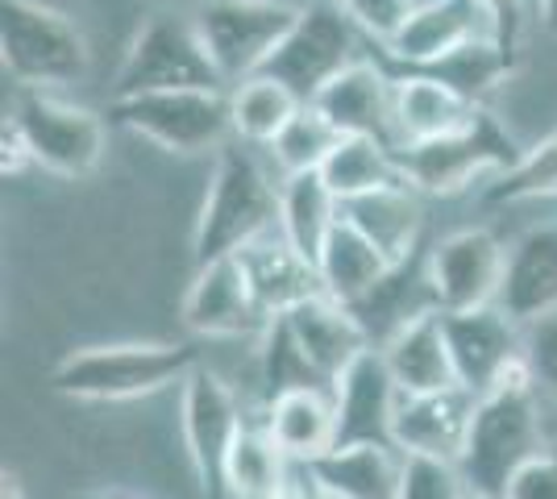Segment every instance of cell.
Returning <instances> with one entry per match:
<instances>
[{"label": "cell", "instance_id": "21", "mask_svg": "<svg viewBox=\"0 0 557 499\" xmlns=\"http://www.w3.org/2000/svg\"><path fill=\"white\" fill-rule=\"evenodd\" d=\"M287 325H292V337L304 350V358L317 366V375L325 383H333L349 362L358 354H367L371 341V325L349 309V304H337L333 296H312L304 300L300 309L287 312Z\"/></svg>", "mask_w": 557, "mask_h": 499}, {"label": "cell", "instance_id": "41", "mask_svg": "<svg viewBox=\"0 0 557 499\" xmlns=\"http://www.w3.org/2000/svg\"><path fill=\"white\" fill-rule=\"evenodd\" d=\"M536 22L549 38H557V0H536Z\"/></svg>", "mask_w": 557, "mask_h": 499}, {"label": "cell", "instance_id": "46", "mask_svg": "<svg viewBox=\"0 0 557 499\" xmlns=\"http://www.w3.org/2000/svg\"><path fill=\"white\" fill-rule=\"evenodd\" d=\"M296 4H308V0H296Z\"/></svg>", "mask_w": 557, "mask_h": 499}, {"label": "cell", "instance_id": "23", "mask_svg": "<svg viewBox=\"0 0 557 499\" xmlns=\"http://www.w3.org/2000/svg\"><path fill=\"white\" fill-rule=\"evenodd\" d=\"M237 262H242V271H246V279L255 287L258 304L267 309V316H287L292 309H300L304 300L325 296L317 262L304 259L283 234H267V238L250 241L237 254Z\"/></svg>", "mask_w": 557, "mask_h": 499}, {"label": "cell", "instance_id": "2", "mask_svg": "<svg viewBox=\"0 0 557 499\" xmlns=\"http://www.w3.org/2000/svg\"><path fill=\"white\" fill-rule=\"evenodd\" d=\"M278 225V184L246 146H225L212 163L209 188L200 200V216L191 229V262L233 259L250 241L275 234Z\"/></svg>", "mask_w": 557, "mask_h": 499}, {"label": "cell", "instance_id": "30", "mask_svg": "<svg viewBox=\"0 0 557 499\" xmlns=\"http://www.w3.org/2000/svg\"><path fill=\"white\" fill-rule=\"evenodd\" d=\"M329 191L346 204L354 196H367V191L392 188V184H404L399 175V163H395V150L379 138H342L333 146V154L321 166Z\"/></svg>", "mask_w": 557, "mask_h": 499}, {"label": "cell", "instance_id": "22", "mask_svg": "<svg viewBox=\"0 0 557 499\" xmlns=\"http://www.w3.org/2000/svg\"><path fill=\"white\" fill-rule=\"evenodd\" d=\"M404 453L387 441L337 446L325 458L308 462L312 491L321 499H395Z\"/></svg>", "mask_w": 557, "mask_h": 499}, {"label": "cell", "instance_id": "16", "mask_svg": "<svg viewBox=\"0 0 557 499\" xmlns=\"http://www.w3.org/2000/svg\"><path fill=\"white\" fill-rule=\"evenodd\" d=\"M483 34H491V22L479 9V0H420L404 29L379 50L387 54V63L404 72H424Z\"/></svg>", "mask_w": 557, "mask_h": 499}, {"label": "cell", "instance_id": "6", "mask_svg": "<svg viewBox=\"0 0 557 499\" xmlns=\"http://www.w3.org/2000/svg\"><path fill=\"white\" fill-rule=\"evenodd\" d=\"M520 146L511 142V134L487 113V104L474 113L470 125L429 138V142H408L395 150V163L404 184L420 196H458L479 175H504L520 163Z\"/></svg>", "mask_w": 557, "mask_h": 499}, {"label": "cell", "instance_id": "13", "mask_svg": "<svg viewBox=\"0 0 557 499\" xmlns=\"http://www.w3.org/2000/svg\"><path fill=\"white\" fill-rule=\"evenodd\" d=\"M180 316H184L187 333L212 337V341H258L275 321L258 304L237 254L196 266L191 287L184 291V304H180Z\"/></svg>", "mask_w": 557, "mask_h": 499}, {"label": "cell", "instance_id": "27", "mask_svg": "<svg viewBox=\"0 0 557 499\" xmlns=\"http://www.w3.org/2000/svg\"><path fill=\"white\" fill-rule=\"evenodd\" d=\"M342 216L354 229H362L383 250V259L392 262V266H404V262L412 259V250H417L420 225H424V204H420V191H412L408 184H392V188H379L346 200Z\"/></svg>", "mask_w": 557, "mask_h": 499}, {"label": "cell", "instance_id": "37", "mask_svg": "<svg viewBox=\"0 0 557 499\" xmlns=\"http://www.w3.org/2000/svg\"><path fill=\"white\" fill-rule=\"evenodd\" d=\"M524 358L533 366L536 387L557 400V312L541 316L524 329Z\"/></svg>", "mask_w": 557, "mask_h": 499}, {"label": "cell", "instance_id": "14", "mask_svg": "<svg viewBox=\"0 0 557 499\" xmlns=\"http://www.w3.org/2000/svg\"><path fill=\"white\" fill-rule=\"evenodd\" d=\"M333 408H337V446H358V441H387L392 446L395 408L404 400L399 383L383 350H367L349 362L337 379L329 383Z\"/></svg>", "mask_w": 557, "mask_h": 499}, {"label": "cell", "instance_id": "32", "mask_svg": "<svg viewBox=\"0 0 557 499\" xmlns=\"http://www.w3.org/2000/svg\"><path fill=\"white\" fill-rule=\"evenodd\" d=\"M337 142H342V134L329 125L325 113H321L317 104H300V113L283 125V134H278L267 150H271V159H275L278 175L287 179V175L321 171Z\"/></svg>", "mask_w": 557, "mask_h": 499}, {"label": "cell", "instance_id": "43", "mask_svg": "<svg viewBox=\"0 0 557 499\" xmlns=\"http://www.w3.org/2000/svg\"><path fill=\"white\" fill-rule=\"evenodd\" d=\"M278 499H321V496H304V491H292V487H287V491H283Z\"/></svg>", "mask_w": 557, "mask_h": 499}, {"label": "cell", "instance_id": "40", "mask_svg": "<svg viewBox=\"0 0 557 499\" xmlns=\"http://www.w3.org/2000/svg\"><path fill=\"white\" fill-rule=\"evenodd\" d=\"M29 166H34L29 146H25V138L17 134V125L4 121V129H0V171H4V179L22 175V171H29Z\"/></svg>", "mask_w": 557, "mask_h": 499}, {"label": "cell", "instance_id": "38", "mask_svg": "<svg viewBox=\"0 0 557 499\" xmlns=\"http://www.w3.org/2000/svg\"><path fill=\"white\" fill-rule=\"evenodd\" d=\"M504 499H557V453L541 450L511 475Z\"/></svg>", "mask_w": 557, "mask_h": 499}, {"label": "cell", "instance_id": "10", "mask_svg": "<svg viewBox=\"0 0 557 499\" xmlns=\"http://www.w3.org/2000/svg\"><path fill=\"white\" fill-rule=\"evenodd\" d=\"M354 50H358V25L349 22L346 9L337 0H308L300 9V22L292 25V34L278 42L258 75L287 84L308 104L333 75L346 72L358 59Z\"/></svg>", "mask_w": 557, "mask_h": 499}, {"label": "cell", "instance_id": "25", "mask_svg": "<svg viewBox=\"0 0 557 499\" xmlns=\"http://www.w3.org/2000/svg\"><path fill=\"white\" fill-rule=\"evenodd\" d=\"M483 104H470L449 84L433 79L424 72L395 75V150L408 142H429L445 138L474 121Z\"/></svg>", "mask_w": 557, "mask_h": 499}, {"label": "cell", "instance_id": "26", "mask_svg": "<svg viewBox=\"0 0 557 499\" xmlns=\"http://www.w3.org/2000/svg\"><path fill=\"white\" fill-rule=\"evenodd\" d=\"M317 271H321L325 296H333L337 304H349V309H362L374 291L387 284L395 266L383 259V250L362 229H354L342 216L317 259Z\"/></svg>", "mask_w": 557, "mask_h": 499}, {"label": "cell", "instance_id": "15", "mask_svg": "<svg viewBox=\"0 0 557 499\" xmlns=\"http://www.w3.org/2000/svg\"><path fill=\"white\" fill-rule=\"evenodd\" d=\"M308 104H317L342 138H379L395 150V79L371 59H354Z\"/></svg>", "mask_w": 557, "mask_h": 499}, {"label": "cell", "instance_id": "11", "mask_svg": "<svg viewBox=\"0 0 557 499\" xmlns=\"http://www.w3.org/2000/svg\"><path fill=\"white\" fill-rule=\"evenodd\" d=\"M180 428H184L187 462L196 471V483L205 499H230L225 487V466H230L233 441L242 437V404L233 387L216 371L196 366L180 383Z\"/></svg>", "mask_w": 557, "mask_h": 499}, {"label": "cell", "instance_id": "12", "mask_svg": "<svg viewBox=\"0 0 557 499\" xmlns=\"http://www.w3.org/2000/svg\"><path fill=\"white\" fill-rule=\"evenodd\" d=\"M508 246L483 225L445 234L424 259V291L437 312L483 309L499 300Z\"/></svg>", "mask_w": 557, "mask_h": 499}, {"label": "cell", "instance_id": "42", "mask_svg": "<svg viewBox=\"0 0 557 499\" xmlns=\"http://www.w3.org/2000/svg\"><path fill=\"white\" fill-rule=\"evenodd\" d=\"M0 499H25L22 478H17V475H9V471H4V478H0Z\"/></svg>", "mask_w": 557, "mask_h": 499}, {"label": "cell", "instance_id": "45", "mask_svg": "<svg viewBox=\"0 0 557 499\" xmlns=\"http://www.w3.org/2000/svg\"><path fill=\"white\" fill-rule=\"evenodd\" d=\"M470 499H491V496H470Z\"/></svg>", "mask_w": 557, "mask_h": 499}, {"label": "cell", "instance_id": "28", "mask_svg": "<svg viewBox=\"0 0 557 499\" xmlns=\"http://www.w3.org/2000/svg\"><path fill=\"white\" fill-rule=\"evenodd\" d=\"M337 221H342V200L329 191L321 171L278 179V234L308 262L321 259Z\"/></svg>", "mask_w": 557, "mask_h": 499}, {"label": "cell", "instance_id": "31", "mask_svg": "<svg viewBox=\"0 0 557 499\" xmlns=\"http://www.w3.org/2000/svg\"><path fill=\"white\" fill-rule=\"evenodd\" d=\"M287 453L271 441L262 425H246L233 441L230 466H225V487L230 499H278L287 491Z\"/></svg>", "mask_w": 557, "mask_h": 499}, {"label": "cell", "instance_id": "20", "mask_svg": "<svg viewBox=\"0 0 557 499\" xmlns=\"http://www.w3.org/2000/svg\"><path fill=\"white\" fill-rule=\"evenodd\" d=\"M499 309L520 329L557 312V225H533L508 246Z\"/></svg>", "mask_w": 557, "mask_h": 499}, {"label": "cell", "instance_id": "44", "mask_svg": "<svg viewBox=\"0 0 557 499\" xmlns=\"http://www.w3.org/2000/svg\"><path fill=\"white\" fill-rule=\"evenodd\" d=\"M109 499H134V496H109Z\"/></svg>", "mask_w": 557, "mask_h": 499}, {"label": "cell", "instance_id": "3", "mask_svg": "<svg viewBox=\"0 0 557 499\" xmlns=\"http://www.w3.org/2000/svg\"><path fill=\"white\" fill-rule=\"evenodd\" d=\"M196 366H200V354L187 341L84 346V350H71L50 371V387L79 404H125V400H146L184 383Z\"/></svg>", "mask_w": 557, "mask_h": 499}, {"label": "cell", "instance_id": "19", "mask_svg": "<svg viewBox=\"0 0 557 499\" xmlns=\"http://www.w3.org/2000/svg\"><path fill=\"white\" fill-rule=\"evenodd\" d=\"M379 350L387 358V366H392V375L404 396H433V391L462 387L458 366H454V350H449V337H445V321L437 309H420L408 321H399L383 337Z\"/></svg>", "mask_w": 557, "mask_h": 499}, {"label": "cell", "instance_id": "1", "mask_svg": "<svg viewBox=\"0 0 557 499\" xmlns=\"http://www.w3.org/2000/svg\"><path fill=\"white\" fill-rule=\"evenodd\" d=\"M545 450V421H541V387L533 379L529 358H511L474 404L470 437L458 458L474 496L504 499L511 475Z\"/></svg>", "mask_w": 557, "mask_h": 499}, {"label": "cell", "instance_id": "33", "mask_svg": "<svg viewBox=\"0 0 557 499\" xmlns=\"http://www.w3.org/2000/svg\"><path fill=\"white\" fill-rule=\"evenodd\" d=\"M258 358H262V387H267V400H275L283 391H292V387H329L321 375H317V366L304 358V350L296 346V337H292V325H287V316H275L271 321V329L258 337Z\"/></svg>", "mask_w": 557, "mask_h": 499}, {"label": "cell", "instance_id": "47", "mask_svg": "<svg viewBox=\"0 0 557 499\" xmlns=\"http://www.w3.org/2000/svg\"><path fill=\"white\" fill-rule=\"evenodd\" d=\"M337 4H342V0H337Z\"/></svg>", "mask_w": 557, "mask_h": 499}, {"label": "cell", "instance_id": "36", "mask_svg": "<svg viewBox=\"0 0 557 499\" xmlns=\"http://www.w3.org/2000/svg\"><path fill=\"white\" fill-rule=\"evenodd\" d=\"M420 0H342V9L349 13V22L358 25L374 47H387L395 34L404 29V22L412 17Z\"/></svg>", "mask_w": 557, "mask_h": 499}, {"label": "cell", "instance_id": "8", "mask_svg": "<svg viewBox=\"0 0 557 499\" xmlns=\"http://www.w3.org/2000/svg\"><path fill=\"white\" fill-rule=\"evenodd\" d=\"M9 121L29 146L34 166H42L47 175L88 179L104 163V150H109L104 117L75 100L54 96L50 88H22Z\"/></svg>", "mask_w": 557, "mask_h": 499}, {"label": "cell", "instance_id": "7", "mask_svg": "<svg viewBox=\"0 0 557 499\" xmlns=\"http://www.w3.org/2000/svg\"><path fill=\"white\" fill-rule=\"evenodd\" d=\"M300 9L296 0H200L191 25L221 84H242L267 67L278 42L300 22Z\"/></svg>", "mask_w": 557, "mask_h": 499}, {"label": "cell", "instance_id": "18", "mask_svg": "<svg viewBox=\"0 0 557 499\" xmlns=\"http://www.w3.org/2000/svg\"><path fill=\"white\" fill-rule=\"evenodd\" d=\"M445 337L454 350V366L462 387L474 396H483L495 375L508 366L511 358L524 354V329L511 321L499 304H483V309L466 312H442Z\"/></svg>", "mask_w": 557, "mask_h": 499}, {"label": "cell", "instance_id": "5", "mask_svg": "<svg viewBox=\"0 0 557 499\" xmlns=\"http://www.w3.org/2000/svg\"><path fill=\"white\" fill-rule=\"evenodd\" d=\"M109 121L166 154H221L233 138L230 92L221 88H166V92L113 96Z\"/></svg>", "mask_w": 557, "mask_h": 499}, {"label": "cell", "instance_id": "9", "mask_svg": "<svg viewBox=\"0 0 557 499\" xmlns=\"http://www.w3.org/2000/svg\"><path fill=\"white\" fill-rule=\"evenodd\" d=\"M166 88H221L209 50L191 17H150L138 25L113 75V96L166 92Z\"/></svg>", "mask_w": 557, "mask_h": 499}, {"label": "cell", "instance_id": "24", "mask_svg": "<svg viewBox=\"0 0 557 499\" xmlns=\"http://www.w3.org/2000/svg\"><path fill=\"white\" fill-rule=\"evenodd\" d=\"M262 428L271 433L278 450L292 462H317L337 450V408L329 387H292L275 400H267Z\"/></svg>", "mask_w": 557, "mask_h": 499}, {"label": "cell", "instance_id": "17", "mask_svg": "<svg viewBox=\"0 0 557 499\" xmlns=\"http://www.w3.org/2000/svg\"><path fill=\"white\" fill-rule=\"evenodd\" d=\"M479 396L470 387H449L433 396H404L392 421V446L408 458L458 462L470 437Z\"/></svg>", "mask_w": 557, "mask_h": 499}, {"label": "cell", "instance_id": "29", "mask_svg": "<svg viewBox=\"0 0 557 499\" xmlns=\"http://www.w3.org/2000/svg\"><path fill=\"white\" fill-rule=\"evenodd\" d=\"M300 96L287 84L271 75H250L233 84L230 113H233V138L246 146H271L283 134V125L300 113Z\"/></svg>", "mask_w": 557, "mask_h": 499}, {"label": "cell", "instance_id": "35", "mask_svg": "<svg viewBox=\"0 0 557 499\" xmlns=\"http://www.w3.org/2000/svg\"><path fill=\"white\" fill-rule=\"evenodd\" d=\"M458 462H437V458H408L404 453V471H399V491L395 499H470Z\"/></svg>", "mask_w": 557, "mask_h": 499}, {"label": "cell", "instance_id": "34", "mask_svg": "<svg viewBox=\"0 0 557 499\" xmlns=\"http://www.w3.org/2000/svg\"><path fill=\"white\" fill-rule=\"evenodd\" d=\"M557 196V134L533 150L520 154V163L495 175V184L483 191L487 204H520V200H554Z\"/></svg>", "mask_w": 557, "mask_h": 499}, {"label": "cell", "instance_id": "4", "mask_svg": "<svg viewBox=\"0 0 557 499\" xmlns=\"http://www.w3.org/2000/svg\"><path fill=\"white\" fill-rule=\"evenodd\" d=\"M0 63L17 88H67L92 67L84 29L42 0H0Z\"/></svg>", "mask_w": 557, "mask_h": 499}, {"label": "cell", "instance_id": "39", "mask_svg": "<svg viewBox=\"0 0 557 499\" xmlns=\"http://www.w3.org/2000/svg\"><path fill=\"white\" fill-rule=\"evenodd\" d=\"M479 9L487 13L495 42L516 54L520 50V34H524V0H479Z\"/></svg>", "mask_w": 557, "mask_h": 499}]
</instances>
